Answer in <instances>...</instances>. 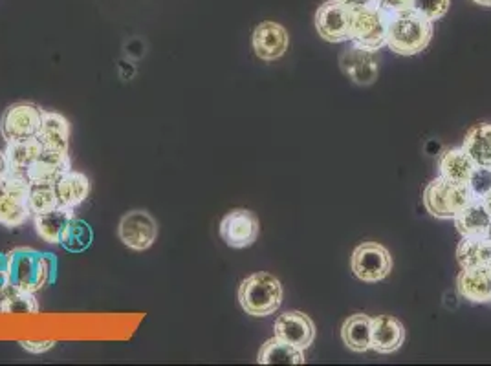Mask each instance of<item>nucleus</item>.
I'll return each instance as SVG.
<instances>
[{"label":"nucleus","instance_id":"1","mask_svg":"<svg viewBox=\"0 0 491 366\" xmlns=\"http://www.w3.org/2000/svg\"><path fill=\"white\" fill-rule=\"evenodd\" d=\"M8 280L19 289L37 293L57 280V258L34 248H15L8 253Z\"/></svg>","mask_w":491,"mask_h":366},{"label":"nucleus","instance_id":"2","mask_svg":"<svg viewBox=\"0 0 491 366\" xmlns=\"http://www.w3.org/2000/svg\"><path fill=\"white\" fill-rule=\"evenodd\" d=\"M433 39V23L407 10L387 15V44L398 55H417L424 52Z\"/></svg>","mask_w":491,"mask_h":366},{"label":"nucleus","instance_id":"3","mask_svg":"<svg viewBox=\"0 0 491 366\" xmlns=\"http://www.w3.org/2000/svg\"><path fill=\"white\" fill-rule=\"evenodd\" d=\"M238 303L252 317L274 315L283 305V284L272 273H254L242 280L238 287Z\"/></svg>","mask_w":491,"mask_h":366},{"label":"nucleus","instance_id":"4","mask_svg":"<svg viewBox=\"0 0 491 366\" xmlns=\"http://www.w3.org/2000/svg\"><path fill=\"white\" fill-rule=\"evenodd\" d=\"M475 200L467 183H457L437 176L424 191L426 211L438 220H455V216Z\"/></svg>","mask_w":491,"mask_h":366},{"label":"nucleus","instance_id":"5","mask_svg":"<svg viewBox=\"0 0 491 366\" xmlns=\"http://www.w3.org/2000/svg\"><path fill=\"white\" fill-rule=\"evenodd\" d=\"M28 187V178L19 173H8L0 178V224L5 228H21L30 218Z\"/></svg>","mask_w":491,"mask_h":366},{"label":"nucleus","instance_id":"6","mask_svg":"<svg viewBox=\"0 0 491 366\" xmlns=\"http://www.w3.org/2000/svg\"><path fill=\"white\" fill-rule=\"evenodd\" d=\"M349 41L367 50H381L387 44V15L376 6L352 10Z\"/></svg>","mask_w":491,"mask_h":366},{"label":"nucleus","instance_id":"7","mask_svg":"<svg viewBox=\"0 0 491 366\" xmlns=\"http://www.w3.org/2000/svg\"><path fill=\"white\" fill-rule=\"evenodd\" d=\"M220 237L233 249L250 248L257 242L261 224L255 212L248 209H233L220 222Z\"/></svg>","mask_w":491,"mask_h":366},{"label":"nucleus","instance_id":"8","mask_svg":"<svg viewBox=\"0 0 491 366\" xmlns=\"http://www.w3.org/2000/svg\"><path fill=\"white\" fill-rule=\"evenodd\" d=\"M352 271L363 282H380L392 271V257L376 242H363L352 253Z\"/></svg>","mask_w":491,"mask_h":366},{"label":"nucleus","instance_id":"9","mask_svg":"<svg viewBox=\"0 0 491 366\" xmlns=\"http://www.w3.org/2000/svg\"><path fill=\"white\" fill-rule=\"evenodd\" d=\"M120 240L134 251L149 249L158 237V224L150 212L136 209L121 216L118 226Z\"/></svg>","mask_w":491,"mask_h":366},{"label":"nucleus","instance_id":"10","mask_svg":"<svg viewBox=\"0 0 491 366\" xmlns=\"http://www.w3.org/2000/svg\"><path fill=\"white\" fill-rule=\"evenodd\" d=\"M43 110L32 103H17L12 105L3 119H0V132L6 143L21 141L28 137H35L41 127Z\"/></svg>","mask_w":491,"mask_h":366},{"label":"nucleus","instance_id":"11","mask_svg":"<svg viewBox=\"0 0 491 366\" xmlns=\"http://www.w3.org/2000/svg\"><path fill=\"white\" fill-rule=\"evenodd\" d=\"M352 10L340 0H326L315 14V30L329 42H345L351 35Z\"/></svg>","mask_w":491,"mask_h":366},{"label":"nucleus","instance_id":"12","mask_svg":"<svg viewBox=\"0 0 491 366\" xmlns=\"http://www.w3.org/2000/svg\"><path fill=\"white\" fill-rule=\"evenodd\" d=\"M340 66L352 83L360 87H371L378 80L380 57L376 50H367L352 44L351 48L342 52Z\"/></svg>","mask_w":491,"mask_h":366},{"label":"nucleus","instance_id":"13","mask_svg":"<svg viewBox=\"0 0 491 366\" xmlns=\"http://www.w3.org/2000/svg\"><path fill=\"white\" fill-rule=\"evenodd\" d=\"M275 337L306 350L315 339V324L303 312H284L274 324Z\"/></svg>","mask_w":491,"mask_h":366},{"label":"nucleus","instance_id":"14","mask_svg":"<svg viewBox=\"0 0 491 366\" xmlns=\"http://www.w3.org/2000/svg\"><path fill=\"white\" fill-rule=\"evenodd\" d=\"M254 50L259 59L263 61H277L281 59L288 50V32L279 23H261L254 32Z\"/></svg>","mask_w":491,"mask_h":366},{"label":"nucleus","instance_id":"15","mask_svg":"<svg viewBox=\"0 0 491 366\" xmlns=\"http://www.w3.org/2000/svg\"><path fill=\"white\" fill-rule=\"evenodd\" d=\"M460 297L473 305L491 303V271L484 267H466L457 278Z\"/></svg>","mask_w":491,"mask_h":366},{"label":"nucleus","instance_id":"16","mask_svg":"<svg viewBox=\"0 0 491 366\" xmlns=\"http://www.w3.org/2000/svg\"><path fill=\"white\" fill-rule=\"evenodd\" d=\"M405 341L403 324L392 315L372 317V346L378 353H392L401 348Z\"/></svg>","mask_w":491,"mask_h":366},{"label":"nucleus","instance_id":"17","mask_svg":"<svg viewBox=\"0 0 491 366\" xmlns=\"http://www.w3.org/2000/svg\"><path fill=\"white\" fill-rule=\"evenodd\" d=\"M37 137L43 143V149L68 153V143H70L68 119L57 112H44L43 110V119H41Z\"/></svg>","mask_w":491,"mask_h":366},{"label":"nucleus","instance_id":"18","mask_svg":"<svg viewBox=\"0 0 491 366\" xmlns=\"http://www.w3.org/2000/svg\"><path fill=\"white\" fill-rule=\"evenodd\" d=\"M72 169L70 155L61 151L43 149L39 160L26 171L28 182H52L55 183L64 173Z\"/></svg>","mask_w":491,"mask_h":366},{"label":"nucleus","instance_id":"19","mask_svg":"<svg viewBox=\"0 0 491 366\" xmlns=\"http://www.w3.org/2000/svg\"><path fill=\"white\" fill-rule=\"evenodd\" d=\"M59 205L75 209L83 203L91 194V180L79 171H68L55 182Z\"/></svg>","mask_w":491,"mask_h":366},{"label":"nucleus","instance_id":"20","mask_svg":"<svg viewBox=\"0 0 491 366\" xmlns=\"http://www.w3.org/2000/svg\"><path fill=\"white\" fill-rule=\"evenodd\" d=\"M453 222H455V228L462 239L486 237L487 226L491 222V214L486 211L482 202L478 198H475L467 207H464L455 216Z\"/></svg>","mask_w":491,"mask_h":366},{"label":"nucleus","instance_id":"21","mask_svg":"<svg viewBox=\"0 0 491 366\" xmlns=\"http://www.w3.org/2000/svg\"><path fill=\"white\" fill-rule=\"evenodd\" d=\"M462 149L475 165L491 169V123L473 125L464 136Z\"/></svg>","mask_w":491,"mask_h":366},{"label":"nucleus","instance_id":"22","mask_svg":"<svg viewBox=\"0 0 491 366\" xmlns=\"http://www.w3.org/2000/svg\"><path fill=\"white\" fill-rule=\"evenodd\" d=\"M438 165V176L448 178L457 183H467L473 169L477 167L469 155L462 149H446L438 155L437 160Z\"/></svg>","mask_w":491,"mask_h":366},{"label":"nucleus","instance_id":"23","mask_svg":"<svg viewBox=\"0 0 491 366\" xmlns=\"http://www.w3.org/2000/svg\"><path fill=\"white\" fill-rule=\"evenodd\" d=\"M342 339L345 346L356 353H365L372 346V317L356 314L342 326Z\"/></svg>","mask_w":491,"mask_h":366},{"label":"nucleus","instance_id":"24","mask_svg":"<svg viewBox=\"0 0 491 366\" xmlns=\"http://www.w3.org/2000/svg\"><path fill=\"white\" fill-rule=\"evenodd\" d=\"M72 218H75V214L73 209L68 207H55L52 211L39 212L35 214V231L41 237V240L59 246L61 235Z\"/></svg>","mask_w":491,"mask_h":366},{"label":"nucleus","instance_id":"25","mask_svg":"<svg viewBox=\"0 0 491 366\" xmlns=\"http://www.w3.org/2000/svg\"><path fill=\"white\" fill-rule=\"evenodd\" d=\"M6 156L10 162V173L26 174V171L39 160L43 153V143L39 137H28L21 141H12L6 146Z\"/></svg>","mask_w":491,"mask_h":366},{"label":"nucleus","instance_id":"26","mask_svg":"<svg viewBox=\"0 0 491 366\" xmlns=\"http://www.w3.org/2000/svg\"><path fill=\"white\" fill-rule=\"evenodd\" d=\"M35 293L19 289L10 282L0 286V312L10 315H32L39 312Z\"/></svg>","mask_w":491,"mask_h":366},{"label":"nucleus","instance_id":"27","mask_svg":"<svg viewBox=\"0 0 491 366\" xmlns=\"http://www.w3.org/2000/svg\"><path fill=\"white\" fill-rule=\"evenodd\" d=\"M259 364H304V350L279 339L274 335V339L266 341L259 352Z\"/></svg>","mask_w":491,"mask_h":366},{"label":"nucleus","instance_id":"28","mask_svg":"<svg viewBox=\"0 0 491 366\" xmlns=\"http://www.w3.org/2000/svg\"><path fill=\"white\" fill-rule=\"evenodd\" d=\"M457 260L462 269L487 266L491 260V242L486 237L462 239L457 248Z\"/></svg>","mask_w":491,"mask_h":366},{"label":"nucleus","instance_id":"29","mask_svg":"<svg viewBox=\"0 0 491 366\" xmlns=\"http://www.w3.org/2000/svg\"><path fill=\"white\" fill-rule=\"evenodd\" d=\"M92 240H94V231L85 220L72 218L61 235L59 246L68 253H83L92 246Z\"/></svg>","mask_w":491,"mask_h":366},{"label":"nucleus","instance_id":"30","mask_svg":"<svg viewBox=\"0 0 491 366\" xmlns=\"http://www.w3.org/2000/svg\"><path fill=\"white\" fill-rule=\"evenodd\" d=\"M28 203H30V211L34 214L46 212V211H52L55 207H61L55 183H52V182H30Z\"/></svg>","mask_w":491,"mask_h":366},{"label":"nucleus","instance_id":"31","mask_svg":"<svg viewBox=\"0 0 491 366\" xmlns=\"http://www.w3.org/2000/svg\"><path fill=\"white\" fill-rule=\"evenodd\" d=\"M451 8V0H413V10L426 17L429 23H437Z\"/></svg>","mask_w":491,"mask_h":366},{"label":"nucleus","instance_id":"32","mask_svg":"<svg viewBox=\"0 0 491 366\" xmlns=\"http://www.w3.org/2000/svg\"><path fill=\"white\" fill-rule=\"evenodd\" d=\"M467 187L475 198H482L484 194H487L491 191V169L477 165L467 180Z\"/></svg>","mask_w":491,"mask_h":366},{"label":"nucleus","instance_id":"33","mask_svg":"<svg viewBox=\"0 0 491 366\" xmlns=\"http://www.w3.org/2000/svg\"><path fill=\"white\" fill-rule=\"evenodd\" d=\"M374 6L385 15H394L413 10V0H374Z\"/></svg>","mask_w":491,"mask_h":366},{"label":"nucleus","instance_id":"34","mask_svg":"<svg viewBox=\"0 0 491 366\" xmlns=\"http://www.w3.org/2000/svg\"><path fill=\"white\" fill-rule=\"evenodd\" d=\"M19 344L30 353H44L52 350L57 343L55 341H21Z\"/></svg>","mask_w":491,"mask_h":366},{"label":"nucleus","instance_id":"35","mask_svg":"<svg viewBox=\"0 0 491 366\" xmlns=\"http://www.w3.org/2000/svg\"><path fill=\"white\" fill-rule=\"evenodd\" d=\"M8 253L0 251V286L8 284Z\"/></svg>","mask_w":491,"mask_h":366},{"label":"nucleus","instance_id":"36","mask_svg":"<svg viewBox=\"0 0 491 366\" xmlns=\"http://www.w3.org/2000/svg\"><path fill=\"white\" fill-rule=\"evenodd\" d=\"M340 3H343L351 10H360V8L374 6V0H340Z\"/></svg>","mask_w":491,"mask_h":366},{"label":"nucleus","instance_id":"37","mask_svg":"<svg viewBox=\"0 0 491 366\" xmlns=\"http://www.w3.org/2000/svg\"><path fill=\"white\" fill-rule=\"evenodd\" d=\"M10 173V162H8V156L6 153L0 151V178L6 176Z\"/></svg>","mask_w":491,"mask_h":366},{"label":"nucleus","instance_id":"38","mask_svg":"<svg viewBox=\"0 0 491 366\" xmlns=\"http://www.w3.org/2000/svg\"><path fill=\"white\" fill-rule=\"evenodd\" d=\"M478 200H480V202H482V205H484V207H486V211H487V212H489V214H491V191H489V192H487V194H484V196H482V198H478Z\"/></svg>","mask_w":491,"mask_h":366},{"label":"nucleus","instance_id":"39","mask_svg":"<svg viewBox=\"0 0 491 366\" xmlns=\"http://www.w3.org/2000/svg\"><path fill=\"white\" fill-rule=\"evenodd\" d=\"M475 5L478 6H486V8H491V0H473Z\"/></svg>","mask_w":491,"mask_h":366},{"label":"nucleus","instance_id":"40","mask_svg":"<svg viewBox=\"0 0 491 366\" xmlns=\"http://www.w3.org/2000/svg\"><path fill=\"white\" fill-rule=\"evenodd\" d=\"M486 239L491 242V222H489V226H487V231H486Z\"/></svg>","mask_w":491,"mask_h":366},{"label":"nucleus","instance_id":"41","mask_svg":"<svg viewBox=\"0 0 491 366\" xmlns=\"http://www.w3.org/2000/svg\"><path fill=\"white\" fill-rule=\"evenodd\" d=\"M487 267H489V271H491V260H489V264H487Z\"/></svg>","mask_w":491,"mask_h":366}]
</instances>
